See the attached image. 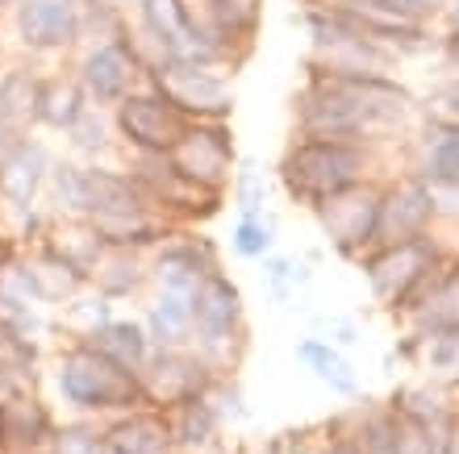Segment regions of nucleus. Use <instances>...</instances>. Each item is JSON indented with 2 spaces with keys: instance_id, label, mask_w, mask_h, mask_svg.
I'll use <instances>...</instances> for the list:
<instances>
[{
  "instance_id": "17",
  "label": "nucleus",
  "mask_w": 459,
  "mask_h": 454,
  "mask_svg": "<svg viewBox=\"0 0 459 454\" xmlns=\"http://www.w3.org/2000/svg\"><path fill=\"white\" fill-rule=\"evenodd\" d=\"M50 167H55V155L47 150V142L25 138V142L0 163V209L13 217L38 209V196H42L50 184Z\"/></svg>"
},
{
  "instance_id": "43",
  "label": "nucleus",
  "mask_w": 459,
  "mask_h": 454,
  "mask_svg": "<svg viewBox=\"0 0 459 454\" xmlns=\"http://www.w3.org/2000/svg\"><path fill=\"white\" fill-rule=\"evenodd\" d=\"M438 59H443V67L459 72V38H443L438 42Z\"/></svg>"
},
{
  "instance_id": "3",
  "label": "nucleus",
  "mask_w": 459,
  "mask_h": 454,
  "mask_svg": "<svg viewBox=\"0 0 459 454\" xmlns=\"http://www.w3.org/2000/svg\"><path fill=\"white\" fill-rule=\"evenodd\" d=\"M451 251L443 246L438 234H422L410 242H393V246H376L359 259V271L368 279L372 304L385 317L401 321L405 309L426 292V284L447 267Z\"/></svg>"
},
{
  "instance_id": "28",
  "label": "nucleus",
  "mask_w": 459,
  "mask_h": 454,
  "mask_svg": "<svg viewBox=\"0 0 459 454\" xmlns=\"http://www.w3.org/2000/svg\"><path fill=\"white\" fill-rule=\"evenodd\" d=\"M88 108V96L80 88V80L72 75H42V96H38V130L67 133L72 121Z\"/></svg>"
},
{
  "instance_id": "37",
  "label": "nucleus",
  "mask_w": 459,
  "mask_h": 454,
  "mask_svg": "<svg viewBox=\"0 0 459 454\" xmlns=\"http://www.w3.org/2000/svg\"><path fill=\"white\" fill-rule=\"evenodd\" d=\"M63 313H67V325H72L75 338H80V334L100 330L105 321H113V317H117V300L100 296L97 287H84L75 300H67V304H63Z\"/></svg>"
},
{
  "instance_id": "4",
  "label": "nucleus",
  "mask_w": 459,
  "mask_h": 454,
  "mask_svg": "<svg viewBox=\"0 0 459 454\" xmlns=\"http://www.w3.org/2000/svg\"><path fill=\"white\" fill-rule=\"evenodd\" d=\"M193 350L218 375H234L247 355V304L242 287L226 271H209L193 292Z\"/></svg>"
},
{
  "instance_id": "16",
  "label": "nucleus",
  "mask_w": 459,
  "mask_h": 454,
  "mask_svg": "<svg viewBox=\"0 0 459 454\" xmlns=\"http://www.w3.org/2000/svg\"><path fill=\"white\" fill-rule=\"evenodd\" d=\"M401 150H405V171H413L418 180L430 188H459V121L422 113Z\"/></svg>"
},
{
  "instance_id": "7",
  "label": "nucleus",
  "mask_w": 459,
  "mask_h": 454,
  "mask_svg": "<svg viewBox=\"0 0 459 454\" xmlns=\"http://www.w3.org/2000/svg\"><path fill=\"white\" fill-rule=\"evenodd\" d=\"M292 130L297 138H342V142H376L372 121L363 117V108L342 92L326 75L305 72L301 92L292 96Z\"/></svg>"
},
{
  "instance_id": "27",
  "label": "nucleus",
  "mask_w": 459,
  "mask_h": 454,
  "mask_svg": "<svg viewBox=\"0 0 459 454\" xmlns=\"http://www.w3.org/2000/svg\"><path fill=\"white\" fill-rule=\"evenodd\" d=\"M168 417H171V430H176V442H180L184 454H196V450L218 446L221 430H226V421H221V413L213 408V400H209L205 392L188 396L184 405L171 408Z\"/></svg>"
},
{
  "instance_id": "44",
  "label": "nucleus",
  "mask_w": 459,
  "mask_h": 454,
  "mask_svg": "<svg viewBox=\"0 0 459 454\" xmlns=\"http://www.w3.org/2000/svg\"><path fill=\"white\" fill-rule=\"evenodd\" d=\"M113 4H117V9H126V13H134V4H138V0H113Z\"/></svg>"
},
{
  "instance_id": "11",
  "label": "nucleus",
  "mask_w": 459,
  "mask_h": 454,
  "mask_svg": "<svg viewBox=\"0 0 459 454\" xmlns=\"http://www.w3.org/2000/svg\"><path fill=\"white\" fill-rule=\"evenodd\" d=\"M75 80L84 88L88 105L97 108H117L134 88L146 84V67L130 47V30L126 38H109V42H88L75 63Z\"/></svg>"
},
{
  "instance_id": "10",
  "label": "nucleus",
  "mask_w": 459,
  "mask_h": 454,
  "mask_svg": "<svg viewBox=\"0 0 459 454\" xmlns=\"http://www.w3.org/2000/svg\"><path fill=\"white\" fill-rule=\"evenodd\" d=\"M113 125H117V142L126 146V155H168L193 121L176 105H168L151 84H143L113 108Z\"/></svg>"
},
{
  "instance_id": "25",
  "label": "nucleus",
  "mask_w": 459,
  "mask_h": 454,
  "mask_svg": "<svg viewBox=\"0 0 459 454\" xmlns=\"http://www.w3.org/2000/svg\"><path fill=\"white\" fill-rule=\"evenodd\" d=\"M143 325H146V338H151L155 350L193 347V296L155 287V300H151Z\"/></svg>"
},
{
  "instance_id": "5",
  "label": "nucleus",
  "mask_w": 459,
  "mask_h": 454,
  "mask_svg": "<svg viewBox=\"0 0 459 454\" xmlns=\"http://www.w3.org/2000/svg\"><path fill=\"white\" fill-rule=\"evenodd\" d=\"M193 30L221 72H238L264 30V0H188Z\"/></svg>"
},
{
  "instance_id": "1",
  "label": "nucleus",
  "mask_w": 459,
  "mask_h": 454,
  "mask_svg": "<svg viewBox=\"0 0 459 454\" xmlns=\"http://www.w3.org/2000/svg\"><path fill=\"white\" fill-rule=\"evenodd\" d=\"M385 146L376 142H342V138H292L289 150L276 163V180L289 192L292 204H305L314 213L317 204L351 188V184L376 176Z\"/></svg>"
},
{
  "instance_id": "14",
  "label": "nucleus",
  "mask_w": 459,
  "mask_h": 454,
  "mask_svg": "<svg viewBox=\"0 0 459 454\" xmlns=\"http://www.w3.org/2000/svg\"><path fill=\"white\" fill-rule=\"evenodd\" d=\"M146 263H151V284L155 287L193 296L196 287L205 284V275L221 267V251L213 238L196 234L193 226H180L176 234H168L155 251L146 254Z\"/></svg>"
},
{
  "instance_id": "38",
  "label": "nucleus",
  "mask_w": 459,
  "mask_h": 454,
  "mask_svg": "<svg viewBox=\"0 0 459 454\" xmlns=\"http://www.w3.org/2000/svg\"><path fill=\"white\" fill-rule=\"evenodd\" d=\"M267 196H272V184L259 167H255L251 158L234 167V184H230V201L238 213H264L267 209Z\"/></svg>"
},
{
  "instance_id": "23",
  "label": "nucleus",
  "mask_w": 459,
  "mask_h": 454,
  "mask_svg": "<svg viewBox=\"0 0 459 454\" xmlns=\"http://www.w3.org/2000/svg\"><path fill=\"white\" fill-rule=\"evenodd\" d=\"M151 284V263L146 251H126V246H105L100 263L88 275V287H97L109 300H130Z\"/></svg>"
},
{
  "instance_id": "18",
  "label": "nucleus",
  "mask_w": 459,
  "mask_h": 454,
  "mask_svg": "<svg viewBox=\"0 0 459 454\" xmlns=\"http://www.w3.org/2000/svg\"><path fill=\"white\" fill-rule=\"evenodd\" d=\"M105 454H184L163 408H130L105 417Z\"/></svg>"
},
{
  "instance_id": "22",
  "label": "nucleus",
  "mask_w": 459,
  "mask_h": 454,
  "mask_svg": "<svg viewBox=\"0 0 459 454\" xmlns=\"http://www.w3.org/2000/svg\"><path fill=\"white\" fill-rule=\"evenodd\" d=\"M42 75L25 63H13L0 72V125L17 133L38 130V96H42Z\"/></svg>"
},
{
  "instance_id": "20",
  "label": "nucleus",
  "mask_w": 459,
  "mask_h": 454,
  "mask_svg": "<svg viewBox=\"0 0 459 454\" xmlns=\"http://www.w3.org/2000/svg\"><path fill=\"white\" fill-rule=\"evenodd\" d=\"M17 263H22L25 279H30V287H34L38 304H67V300H75L88 287V275L80 271L72 259H63L50 238L22 246Z\"/></svg>"
},
{
  "instance_id": "8",
  "label": "nucleus",
  "mask_w": 459,
  "mask_h": 454,
  "mask_svg": "<svg viewBox=\"0 0 459 454\" xmlns=\"http://www.w3.org/2000/svg\"><path fill=\"white\" fill-rule=\"evenodd\" d=\"M146 84L155 88L168 105L180 108L188 121H230L234 117V88H230V72H221V67L168 59L146 75Z\"/></svg>"
},
{
  "instance_id": "46",
  "label": "nucleus",
  "mask_w": 459,
  "mask_h": 454,
  "mask_svg": "<svg viewBox=\"0 0 459 454\" xmlns=\"http://www.w3.org/2000/svg\"><path fill=\"white\" fill-rule=\"evenodd\" d=\"M451 267H455V271H459V246H455V251H451Z\"/></svg>"
},
{
  "instance_id": "21",
  "label": "nucleus",
  "mask_w": 459,
  "mask_h": 454,
  "mask_svg": "<svg viewBox=\"0 0 459 454\" xmlns=\"http://www.w3.org/2000/svg\"><path fill=\"white\" fill-rule=\"evenodd\" d=\"M397 359L413 363L422 380L438 383L443 392L459 388V325L447 330H405L397 342Z\"/></svg>"
},
{
  "instance_id": "12",
  "label": "nucleus",
  "mask_w": 459,
  "mask_h": 454,
  "mask_svg": "<svg viewBox=\"0 0 459 454\" xmlns=\"http://www.w3.org/2000/svg\"><path fill=\"white\" fill-rule=\"evenodd\" d=\"M13 34L25 55H67L84 47L80 0H13Z\"/></svg>"
},
{
  "instance_id": "33",
  "label": "nucleus",
  "mask_w": 459,
  "mask_h": 454,
  "mask_svg": "<svg viewBox=\"0 0 459 454\" xmlns=\"http://www.w3.org/2000/svg\"><path fill=\"white\" fill-rule=\"evenodd\" d=\"M388 405L401 413V421H418V425H443L451 413L447 392L438 383L422 380V383H401L397 392L388 396Z\"/></svg>"
},
{
  "instance_id": "26",
  "label": "nucleus",
  "mask_w": 459,
  "mask_h": 454,
  "mask_svg": "<svg viewBox=\"0 0 459 454\" xmlns=\"http://www.w3.org/2000/svg\"><path fill=\"white\" fill-rule=\"evenodd\" d=\"M80 342H88L92 350L109 355L113 363H121V367H130V371H143V363L155 350L151 338H146V325L138 317H113V321H105L92 334H80Z\"/></svg>"
},
{
  "instance_id": "30",
  "label": "nucleus",
  "mask_w": 459,
  "mask_h": 454,
  "mask_svg": "<svg viewBox=\"0 0 459 454\" xmlns=\"http://www.w3.org/2000/svg\"><path fill=\"white\" fill-rule=\"evenodd\" d=\"M359 454H401L405 442V421L393 405H372L355 413V430H351Z\"/></svg>"
},
{
  "instance_id": "31",
  "label": "nucleus",
  "mask_w": 459,
  "mask_h": 454,
  "mask_svg": "<svg viewBox=\"0 0 459 454\" xmlns=\"http://www.w3.org/2000/svg\"><path fill=\"white\" fill-rule=\"evenodd\" d=\"M47 238L55 242V251H59L63 259H72L84 275H92V267H97L100 254H105V238L97 234V226H92V221H80V217H55Z\"/></svg>"
},
{
  "instance_id": "45",
  "label": "nucleus",
  "mask_w": 459,
  "mask_h": 454,
  "mask_svg": "<svg viewBox=\"0 0 459 454\" xmlns=\"http://www.w3.org/2000/svg\"><path fill=\"white\" fill-rule=\"evenodd\" d=\"M196 454H230V450H226V446L218 442V446H209V450H196Z\"/></svg>"
},
{
  "instance_id": "36",
  "label": "nucleus",
  "mask_w": 459,
  "mask_h": 454,
  "mask_svg": "<svg viewBox=\"0 0 459 454\" xmlns=\"http://www.w3.org/2000/svg\"><path fill=\"white\" fill-rule=\"evenodd\" d=\"M264 284H267V296L276 300V304H289V300L309 284V259L272 251L264 259Z\"/></svg>"
},
{
  "instance_id": "19",
  "label": "nucleus",
  "mask_w": 459,
  "mask_h": 454,
  "mask_svg": "<svg viewBox=\"0 0 459 454\" xmlns=\"http://www.w3.org/2000/svg\"><path fill=\"white\" fill-rule=\"evenodd\" d=\"M55 425H59L55 408H50L34 388L0 400V450L42 454L50 442V433H55Z\"/></svg>"
},
{
  "instance_id": "47",
  "label": "nucleus",
  "mask_w": 459,
  "mask_h": 454,
  "mask_svg": "<svg viewBox=\"0 0 459 454\" xmlns=\"http://www.w3.org/2000/svg\"><path fill=\"white\" fill-rule=\"evenodd\" d=\"M0 213H4V209H0Z\"/></svg>"
},
{
  "instance_id": "34",
  "label": "nucleus",
  "mask_w": 459,
  "mask_h": 454,
  "mask_svg": "<svg viewBox=\"0 0 459 454\" xmlns=\"http://www.w3.org/2000/svg\"><path fill=\"white\" fill-rule=\"evenodd\" d=\"M276 213L264 209V213H238L234 229H230V251L247 259V263H264L267 254L276 251Z\"/></svg>"
},
{
  "instance_id": "39",
  "label": "nucleus",
  "mask_w": 459,
  "mask_h": 454,
  "mask_svg": "<svg viewBox=\"0 0 459 454\" xmlns=\"http://www.w3.org/2000/svg\"><path fill=\"white\" fill-rule=\"evenodd\" d=\"M422 113H435V117L459 121V72L443 67V75H438L435 84H430V92H426Z\"/></svg>"
},
{
  "instance_id": "32",
  "label": "nucleus",
  "mask_w": 459,
  "mask_h": 454,
  "mask_svg": "<svg viewBox=\"0 0 459 454\" xmlns=\"http://www.w3.org/2000/svg\"><path fill=\"white\" fill-rule=\"evenodd\" d=\"M63 138H67V146H72L75 158H84V163H100V158L117 146V125H113V113H109V108L88 105L84 113L72 121V130L63 133Z\"/></svg>"
},
{
  "instance_id": "24",
  "label": "nucleus",
  "mask_w": 459,
  "mask_h": 454,
  "mask_svg": "<svg viewBox=\"0 0 459 454\" xmlns=\"http://www.w3.org/2000/svg\"><path fill=\"white\" fill-rule=\"evenodd\" d=\"M401 330H447V325H459V271L447 267L426 284V292L413 300L405 317H401Z\"/></svg>"
},
{
  "instance_id": "2",
  "label": "nucleus",
  "mask_w": 459,
  "mask_h": 454,
  "mask_svg": "<svg viewBox=\"0 0 459 454\" xmlns=\"http://www.w3.org/2000/svg\"><path fill=\"white\" fill-rule=\"evenodd\" d=\"M50 380H55V392H59L63 408H72L75 417L105 421V417H117V413H130V408L146 405L138 371L113 363L109 355L92 350L80 338H72L55 355Z\"/></svg>"
},
{
  "instance_id": "13",
  "label": "nucleus",
  "mask_w": 459,
  "mask_h": 454,
  "mask_svg": "<svg viewBox=\"0 0 459 454\" xmlns=\"http://www.w3.org/2000/svg\"><path fill=\"white\" fill-rule=\"evenodd\" d=\"M435 229H438L435 188L405 167H401L397 176H385V188H380V221H376V246L422 238V234H435Z\"/></svg>"
},
{
  "instance_id": "41",
  "label": "nucleus",
  "mask_w": 459,
  "mask_h": 454,
  "mask_svg": "<svg viewBox=\"0 0 459 454\" xmlns=\"http://www.w3.org/2000/svg\"><path fill=\"white\" fill-rule=\"evenodd\" d=\"M438 454H459V408H451L443 421V438H438Z\"/></svg>"
},
{
  "instance_id": "9",
  "label": "nucleus",
  "mask_w": 459,
  "mask_h": 454,
  "mask_svg": "<svg viewBox=\"0 0 459 454\" xmlns=\"http://www.w3.org/2000/svg\"><path fill=\"white\" fill-rule=\"evenodd\" d=\"M168 163L196 188L213 192V196H230L234 167H238L230 121H193L180 142L168 150Z\"/></svg>"
},
{
  "instance_id": "40",
  "label": "nucleus",
  "mask_w": 459,
  "mask_h": 454,
  "mask_svg": "<svg viewBox=\"0 0 459 454\" xmlns=\"http://www.w3.org/2000/svg\"><path fill=\"white\" fill-rule=\"evenodd\" d=\"M314 325H317V334L339 350H355L359 347V338H363L359 321H355V317H342V313H317Z\"/></svg>"
},
{
  "instance_id": "6",
  "label": "nucleus",
  "mask_w": 459,
  "mask_h": 454,
  "mask_svg": "<svg viewBox=\"0 0 459 454\" xmlns=\"http://www.w3.org/2000/svg\"><path fill=\"white\" fill-rule=\"evenodd\" d=\"M380 188H385V176H368V180L326 196V201L314 209L317 226H322V238H326L330 251L339 254V259H347V263H359L363 254L376 246Z\"/></svg>"
},
{
  "instance_id": "29",
  "label": "nucleus",
  "mask_w": 459,
  "mask_h": 454,
  "mask_svg": "<svg viewBox=\"0 0 459 454\" xmlns=\"http://www.w3.org/2000/svg\"><path fill=\"white\" fill-rule=\"evenodd\" d=\"M297 359H301L305 367L314 371V375L326 383L330 392H339V396H359V371L351 367L347 350L330 347L322 334L301 338V342H297Z\"/></svg>"
},
{
  "instance_id": "42",
  "label": "nucleus",
  "mask_w": 459,
  "mask_h": 454,
  "mask_svg": "<svg viewBox=\"0 0 459 454\" xmlns=\"http://www.w3.org/2000/svg\"><path fill=\"white\" fill-rule=\"evenodd\" d=\"M435 30H438V38H459V0H447V9L438 13Z\"/></svg>"
},
{
  "instance_id": "35",
  "label": "nucleus",
  "mask_w": 459,
  "mask_h": 454,
  "mask_svg": "<svg viewBox=\"0 0 459 454\" xmlns=\"http://www.w3.org/2000/svg\"><path fill=\"white\" fill-rule=\"evenodd\" d=\"M42 454H105V421L100 417L59 421Z\"/></svg>"
},
{
  "instance_id": "15",
  "label": "nucleus",
  "mask_w": 459,
  "mask_h": 454,
  "mask_svg": "<svg viewBox=\"0 0 459 454\" xmlns=\"http://www.w3.org/2000/svg\"><path fill=\"white\" fill-rule=\"evenodd\" d=\"M218 371L201 359V350L193 347H171V350H151V359L143 363L138 380H143V396L151 408L171 413L184 405L188 396H201Z\"/></svg>"
}]
</instances>
